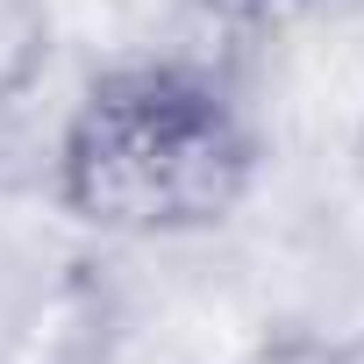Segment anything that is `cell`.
I'll return each instance as SVG.
<instances>
[{"instance_id": "cell-1", "label": "cell", "mask_w": 364, "mask_h": 364, "mask_svg": "<svg viewBox=\"0 0 364 364\" xmlns=\"http://www.w3.org/2000/svg\"><path fill=\"white\" fill-rule=\"evenodd\" d=\"M58 200L100 236H200L257 178L243 100L178 58L100 72L58 129Z\"/></svg>"}, {"instance_id": "cell-2", "label": "cell", "mask_w": 364, "mask_h": 364, "mask_svg": "<svg viewBox=\"0 0 364 364\" xmlns=\"http://www.w3.org/2000/svg\"><path fill=\"white\" fill-rule=\"evenodd\" d=\"M264 364H364V336H293Z\"/></svg>"}]
</instances>
